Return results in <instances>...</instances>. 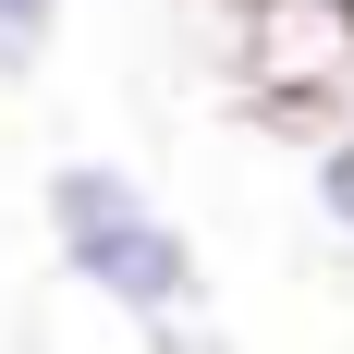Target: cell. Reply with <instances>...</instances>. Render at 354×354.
Returning a JSON list of instances; mask_svg holds the SVG:
<instances>
[{"mask_svg": "<svg viewBox=\"0 0 354 354\" xmlns=\"http://www.w3.org/2000/svg\"><path fill=\"white\" fill-rule=\"evenodd\" d=\"M12 73H37V49H12V37H0V86H12Z\"/></svg>", "mask_w": 354, "mask_h": 354, "instance_id": "cell-6", "label": "cell"}, {"mask_svg": "<svg viewBox=\"0 0 354 354\" xmlns=\"http://www.w3.org/2000/svg\"><path fill=\"white\" fill-rule=\"evenodd\" d=\"M306 183H318V220L354 245V122L342 135H318V159H306Z\"/></svg>", "mask_w": 354, "mask_h": 354, "instance_id": "cell-3", "label": "cell"}, {"mask_svg": "<svg viewBox=\"0 0 354 354\" xmlns=\"http://www.w3.org/2000/svg\"><path fill=\"white\" fill-rule=\"evenodd\" d=\"M0 37H12V49H49V37H62V0H0Z\"/></svg>", "mask_w": 354, "mask_h": 354, "instance_id": "cell-4", "label": "cell"}, {"mask_svg": "<svg viewBox=\"0 0 354 354\" xmlns=\"http://www.w3.org/2000/svg\"><path fill=\"white\" fill-rule=\"evenodd\" d=\"M159 354H232V342H208V318H196V330H171Z\"/></svg>", "mask_w": 354, "mask_h": 354, "instance_id": "cell-5", "label": "cell"}, {"mask_svg": "<svg viewBox=\"0 0 354 354\" xmlns=\"http://www.w3.org/2000/svg\"><path fill=\"white\" fill-rule=\"evenodd\" d=\"M220 73L269 135H342L354 122V0H208Z\"/></svg>", "mask_w": 354, "mask_h": 354, "instance_id": "cell-2", "label": "cell"}, {"mask_svg": "<svg viewBox=\"0 0 354 354\" xmlns=\"http://www.w3.org/2000/svg\"><path fill=\"white\" fill-rule=\"evenodd\" d=\"M37 220H49L62 281H86L122 330H147V342L196 330V306H208V257H196V232H183L122 159H49Z\"/></svg>", "mask_w": 354, "mask_h": 354, "instance_id": "cell-1", "label": "cell"}]
</instances>
